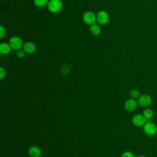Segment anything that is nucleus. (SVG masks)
<instances>
[{"mask_svg": "<svg viewBox=\"0 0 157 157\" xmlns=\"http://www.w3.org/2000/svg\"><path fill=\"white\" fill-rule=\"evenodd\" d=\"M137 105L138 103L136 99L133 98H129L125 101L124 108L128 111L132 112L136 109Z\"/></svg>", "mask_w": 157, "mask_h": 157, "instance_id": "obj_8", "label": "nucleus"}, {"mask_svg": "<svg viewBox=\"0 0 157 157\" xmlns=\"http://www.w3.org/2000/svg\"><path fill=\"white\" fill-rule=\"evenodd\" d=\"M121 157H135V155L129 151H126L122 153Z\"/></svg>", "mask_w": 157, "mask_h": 157, "instance_id": "obj_16", "label": "nucleus"}, {"mask_svg": "<svg viewBox=\"0 0 157 157\" xmlns=\"http://www.w3.org/2000/svg\"><path fill=\"white\" fill-rule=\"evenodd\" d=\"M48 9L52 13H58L63 8V2L61 0H50L47 4Z\"/></svg>", "mask_w": 157, "mask_h": 157, "instance_id": "obj_1", "label": "nucleus"}, {"mask_svg": "<svg viewBox=\"0 0 157 157\" xmlns=\"http://www.w3.org/2000/svg\"><path fill=\"white\" fill-rule=\"evenodd\" d=\"M23 50L25 51V53L31 54L34 53L36 50V45L34 43L31 42H28L23 45Z\"/></svg>", "mask_w": 157, "mask_h": 157, "instance_id": "obj_10", "label": "nucleus"}, {"mask_svg": "<svg viewBox=\"0 0 157 157\" xmlns=\"http://www.w3.org/2000/svg\"><path fill=\"white\" fill-rule=\"evenodd\" d=\"M6 75V72L5 69H4L2 67H0V78L3 79L5 78Z\"/></svg>", "mask_w": 157, "mask_h": 157, "instance_id": "obj_17", "label": "nucleus"}, {"mask_svg": "<svg viewBox=\"0 0 157 157\" xmlns=\"http://www.w3.org/2000/svg\"><path fill=\"white\" fill-rule=\"evenodd\" d=\"M138 105L143 107H148L152 102L151 97L148 94L140 95L137 99Z\"/></svg>", "mask_w": 157, "mask_h": 157, "instance_id": "obj_4", "label": "nucleus"}, {"mask_svg": "<svg viewBox=\"0 0 157 157\" xmlns=\"http://www.w3.org/2000/svg\"><path fill=\"white\" fill-rule=\"evenodd\" d=\"M6 34V29L5 28L1 25L0 26V37H2Z\"/></svg>", "mask_w": 157, "mask_h": 157, "instance_id": "obj_19", "label": "nucleus"}, {"mask_svg": "<svg viewBox=\"0 0 157 157\" xmlns=\"http://www.w3.org/2000/svg\"><path fill=\"white\" fill-rule=\"evenodd\" d=\"M129 95L131 98L136 99H138L139 97L140 96V93L139 90L136 88H133L130 91Z\"/></svg>", "mask_w": 157, "mask_h": 157, "instance_id": "obj_14", "label": "nucleus"}, {"mask_svg": "<svg viewBox=\"0 0 157 157\" xmlns=\"http://www.w3.org/2000/svg\"><path fill=\"white\" fill-rule=\"evenodd\" d=\"M90 31L92 34L94 36H98L101 33V28L98 25L94 23L90 25Z\"/></svg>", "mask_w": 157, "mask_h": 157, "instance_id": "obj_12", "label": "nucleus"}, {"mask_svg": "<svg viewBox=\"0 0 157 157\" xmlns=\"http://www.w3.org/2000/svg\"><path fill=\"white\" fill-rule=\"evenodd\" d=\"M143 130L148 136H155L157 133V126L153 122H146L143 126Z\"/></svg>", "mask_w": 157, "mask_h": 157, "instance_id": "obj_2", "label": "nucleus"}, {"mask_svg": "<svg viewBox=\"0 0 157 157\" xmlns=\"http://www.w3.org/2000/svg\"><path fill=\"white\" fill-rule=\"evenodd\" d=\"M34 4L39 7H43L48 3V0H34Z\"/></svg>", "mask_w": 157, "mask_h": 157, "instance_id": "obj_15", "label": "nucleus"}, {"mask_svg": "<svg viewBox=\"0 0 157 157\" xmlns=\"http://www.w3.org/2000/svg\"><path fill=\"white\" fill-rule=\"evenodd\" d=\"M25 51L23 50H21V49H20V50H17V56L19 58H23L24 57V56H25Z\"/></svg>", "mask_w": 157, "mask_h": 157, "instance_id": "obj_18", "label": "nucleus"}, {"mask_svg": "<svg viewBox=\"0 0 157 157\" xmlns=\"http://www.w3.org/2000/svg\"><path fill=\"white\" fill-rule=\"evenodd\" d=\"M147 119L143 115V114L137 113L133 116L132 118V123L133 124L137 127H143V126L147 122Z\"/></svg>", "mask_w": 157, "mask_h": 157, "instance_id": "obj_5", "label": "nucleus"}, {"mask_svg": "<svg viewBox=\"0 0 157 157\" xmlns=\"http://www.w3.org/2000/svg\"><path fill=\"white\" fill-rule=\"evenodd\" d=\"M96 21L101 25H105L109 21V16L107 12L101 10L96 14Z\"/></svg>", "mask_w": 157, "mask_h": 157, "instance_id": "obj_7", "label": "nucleus"}, {"mask_svg": "<svg viewBox=\"0 0 157 157\" xmlns=\"http://www.w3.org/2000/svg\"><path fill=\"white\" fill-rule=\"evenodd\" d=\"M28 153L30 157H40L42 154L40 148L35 145L30 147L28 149Z\"/></svg>", "mask_w": 157, "mask_h": 157, "instance_id": "obj_9", "label": "nucleus"}, {"mask_svg": "<svg viewBox=\"0 0 157 157\" xmlns=\"http://www.w3.org/2000/svg\"><path fill=\"white\" fill-rule=\"evenodd\" d=\"M9 44L11 47L12 49L15 50H18L21 49L24 45L22 39L18 36L12 37L9 41Z\"/></svg>", "mask_w": 157, "mask_h": 157, "instance_id": "obj_3", "label": "nucleus"}, {"mask_svg": "<svg viewBox=\"0 0 157 157\" xmlns=\"http://www.w3.org/2000/svg\"><path fill=\"white\" fill-rule=\"evenodd\" d=\"M137 157H146V156L144 155H140V156H138Z\"/></svg>", "mask_w": 157, "mask_h": 157, "instance_id": "obj_20", "label": "nucleus"}, {"mask_svg": "<svg viewBox=\"0 0 157 157\" xmlns=\"http://www.w3.org/2000/svg\"><path fill=\"white\" fill-rule=\"evenodd\" d=\"M11 49H12V48L10 46L9 44L3 42L0 44V52L2 54L7 55V54L9 53L11 51Z\"/></svg>", "mask_w": 157, "mask_h": 157, "instance_id": "obj_11", "label": "nucleus"}, {"mask_svg": "<svg viewBox=\"0 0 157 157\" xmlns=\"http://www.w3.org/2000/svg\"><path fill=\"white\" fill-rule=\"evenodd\" d=\"M142 114L147 120H150L153 116V111L151 109L148 108V107H146L144 110Z\"/></svg>", "mask_w": 157, "mask_h": 157, "instance_id": "obj_13", "label": "nucleus"}, {"mask_svg": "<svg viewBox=\"0 0 157 157\" xmlns=\"http://www.w3.org/2000/svg\"><path fill=\"white\" fill-rule=\"evenodd\" d=\"M83 20L86 24L91 25L96 21V15L91 11H87L83 15Z\"/></svg>", "mask_w": 157, "mask_h": 157, "instance_id": "obj_6", "label": "nucleus"}]
</instances>
